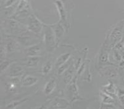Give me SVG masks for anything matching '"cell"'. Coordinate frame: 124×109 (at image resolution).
<instances>
[{
    "label": "cell",
    "mask_w": 124,
    "mask_h": 109,
    "mask_svg": "<svg viewBox=\"0 0 124 109\" xmlns=\"http://www.w3.org/2000/svg\"><path fill=\"white\" fill-rule=\"evenodd\" d=\"M123 38V31L120 28L115 27L106 38L110 48H114L117 43L121 41Z\"/></svg>",
    "instance_id": "obj_7"
},
{
    "label": "cell",
    "mask_w": 124,
    "mask_h": 109,
    "mask_svg": "<svg viewBox=\"0 0 124 109\" xmlns=\"http://www.w3.org/2000/svg\"><path fill=\"white\" fill-rule=\"evenodd\" d=\"M71 57V53L67 52V53L62 54L61 55L57 57L56 59V62H55V66L56 68H58L62 65L64 64L65 63L67 62L70 60V58Z\"/></svg>",
    "instance_id": "obj_20"
},
{
    "label": "cell",
    "mask_w": 124,
    "mask_h": 109,
    "mask_svg": "<svg viewBox=\"0 0 124 109\" xmlns=\"http://www.w3.org/2000/svg\"><path fill=\"white\" fill-rule=\"evenodd\" d=\"M50 26L54 32L57 44H59L60 40L64 36V33L66 32V27H64V25L60 21H59L58 22L53 25H51Z\"/></svg>",
    "instance_id": "obj_10"
},
{
    "label": "cell",
    "mask_w": 124,
    "mask_h": 109,
    "mask_svg": "<svg viewBox=\"0 0 124 109\" xmlns=\"http://www.w3.org/2000/svg\"><path fill=\"white\" fill-rule=\"evenodd\" d=\"M119 67H124V59L123 58L120 62H119Z\"/></svg>",
    "instance_id": "obj_31"
},
{
    "label": "cell",
    "mask_w": 124,
    "mask_h": 109,
    "mask_svg": "<svg viewBox=\"0 0 124 109\" xmlns=\"http://www.w3.org/2000/svg\"><path fill=\"white\" fill-rule=\"evenodd\" d=\"M77 76H74L72 81L67 84V88H66V96L67 99L71 102L80 99V96L77 85Z\"/></svg>",
    "instance_id": "obj_5"
},
{
    "label": "cell",
    "mask_w": 124,
    "mask_h": 109,
    "mask_svg": "<svg viewBox=\"0 0 124 109\" xmlns=\"http://www.w3.org/2000/svg\"><path fill=\"white\" fill-rule=\"evenodd\" d=\"M43 51V46L40 43L30 46L25 48L23 50L25 55L27 57L30 56H40Z\"/></svg>",
    "instance_id": "obj_9"
},
{
    "label": "cell",
    "mask_w": 124,
    "mask_h": 109,
    "mask_svg": "<svg viewBox=\"0 0 124 109\" xmlns=\"http://www.w3.org/2000/svg\"><path fill=\"white\" fill-rule=\"evenodd\" d=\"M117 95L119 97L121 104L124 105V90H123L122 89H119L118 91H117Z\"/></svg>",
    "instance_id": "obj_28"
},
{
    "label": "cell",
    "mask_w": 124,
    "mask_h": 109,
    "mask_svg": "<svg viewBox=\"0 0 124 109\" xmlns=\"http://www.w3.org/2000/svg\"><path fill=\"white\" fill-rule=\"evenodd\" d=\"M27 98H25L22 100H20V101H14V102L9 103L8 105H6V108H7V109H15V108H17L18 106H19V105H21V104H23V103H25V102H27Z\"/></svg>",
    "instance_id": "obj_23"
},
{
    "label": "cell",
    "mask_w": 124,
    "mask_h": 109,
    "mask_svg": "<svg viewBox=\"0 0 124 109\" xmlns=\"http://www.w3.org/2000/svg\"><path fill=\"white\" fill-rule=\"evenodd\" d=\"M2 23V27L8 35L19 36L27 31V26L16 19H7Z\"/></svg>",
    "instance_id": "obj_1"
},
{
    "label": "cell",
    "mask_w": 124,
    "mask_h": 109,
    "mask_svg": "<svg viewBox=\"0 0 124 109\" xmlns=\"http://www.w3.org/2000/svg\"><path fill=\"white\" fill-rule=\"evenodd\" d=\"M36 35H37L34 34L29 30H27L22 34L17 36L16 40H17V41L21 45L23 46L25 48H27V47H29L30 46L33 45V44L40 43Z\"/></svg>",
    "instance_id": "obj_4"
},
{
    "label": "cell",
    "mask_w": 124,
    "mask_h": 109,
    "mask_svg": "<svg viewBox=\"0 0 124 109\" xmlns=\"http://www.w3.org/2000/svg\"><path fill=\"white\" fill-rule=\"evenodd\" d=\"M11 80L6 85V88L10 93H14L16 91L18 86L21 85V79L19 77H12Z\"/></svg>",
    "instance_id": "obj_17"
},
{
    "label": "cell",
    "mask_w": 124,
    "mask_h": 109,
    "mask_svg": "<svg viewBox=\"0 0 124 109\" xmlns=\"http://www.w3.org/2000/svg\"><path fill=\"white\" fill-rule=\"evenodd\" d=\"M100 96L101 98V102L105 103V104H114L115 102L114 99L110 96L109 95L107 94L102 91H101L100 93Z\"/></svg>",
    "instance_id": "obj_21"
},
{
    "label": "cell",
    "mask_w": 124,
    "mask_h": 109,
    "mask_svg": "<svg viewBox=\"0 0 124 109\" xmlns=\"http://www.w3.org/2000/svg\"></svg>",
    "instance_id": "obj_32"
},
{
    "label": "cell",
    "mask_w": 124,
    "mask_h": 109,
    "mask_svg": "<svg viewBox=\"0 0 124 109\" xmlns=\"http://www.w3.org/2000/svg\"><path fill=\"white\" fill-rule=\"evenodd\" d=\"M51 107L56 109H65L69 107V102L66 99L62 98L54 99L50 103Z\"/></svg>",
    "instance_id": "obj_14"
},
{
    "label": "cell",
    "mask_w": 124,
    "mask_h": 109,
    "mask_svg": "<svg viewBox=\"0 0 124 109\" xmlns=\"http://www.w3.org/2000/svg\"><path fill=\"white\" fill-rule=\"evenodd\" d=\"M110 46L109 45L108 40L106 39L102 46L100 49V55H99V65H112L110 62L109 59V49Z\"/></svg>",
    "instance_id": "obj_6"
},
{
    "label": "cell",
    "mask_w": 124,
    "mask_h": 109,
    "mask_svg": "<svg viewBox=\"0 0 124 109\" xmlns=\"http://www.w3.org/2000/svg\"><path fill=\"white\" fill-rule=\"evenodd\" d=\"M101 91L113 97L114 99H115V97L117 95L116 86L114 85V83L112 81H109L108 84L102 86Z\"/></svg>",
    "instance_id": "obj_16"
},
{
    "label": "cell",
    "mask_w": 124,
    "mask_h": 109,
    "mask_svg": "<svg viewBox=\"0 0 124 109\" xmlns=\"http://www.w3.org/2000/svg\"><path fill=\"white\" fill-rule=\"evenodd\" d=\"M38 81V78L33 75H27L21 79V86L22 87H30L36 85Z\"/></svg>",
    "instance_id": "obj_12"
},
{
    "label": "cell",
    "mask_w": 124,
    "mask_h": 109,
    "mask_svg": "<svg viewBox=\"0 0 124 109\" xmlns=\"http://www.w3.org/2000/svg\"><path fill=\"white\" fill-rule=\"evenodd\" d=\"M6 54H7V51L6 50L5 46L4 45L2 44L1 45V61L5 59Z\"/></svg>",
    "instance_id": "obj_29"
},
{
    "label": "cell",
    "mask_w": 124,
    "mask_h": 109,
    "mask_svg": "<svg viewBox=\"0 0 124 109\" xmlns=\"http://www.w3.org/2000/svg\"><path fill=\"white\" fill-rule=\"evenodd\" d=\"M14 62L12 60L11 61L9 60H5V59L1 61V73H3L6 70L8 69Z\"/></svg>",
    "instance_id": "obj_24"
},
{
    "label": "cell",
    "mask_w": 124,
    "mask_h": 109,
    "mask_svg": "<svg viewBox=\"0 0 124 109\" xmlns=\"http://www.w3.org/2000/svg\"><path fill=\"white\" fill-rule=\"evenodd\" d=\"M113 56L114 60H116L117 62H120L123 59V56L122 54L119 52V51H117L116 49H114Z\"/></svg>",
    "instance_id": "obj_26"
},
{
    "label": "cell",
    "mask_w": 124,
    "mask_h": 109,
    "mask_svg": "<svg viewBox=\"0 0 124 109\" xmlns=\"http://www.w3.org/2000/svg\"><path fill=\"white\" fill-rule=\"evenodd\" d=\"M19 45H21L17 40L14 39H8V41L4 46L7 54L13 53L19 49Z\"/></svg>",
    "instance_id": "obj_15"
},
{
    "label": "cell",
    "mask_w": 124,
    "mask_h": 109,
    "mask_svg": "<svg viewBox=\"0 0 124 109\" xmlns=\"http://www.w3.org/2000/svg\"><path fill=\"white\" fill-rule=\"evenodd\" d=\"M72 63V62L70 61V60H69L67 62L65 63L64 64L62 65L61 66L58 67V68H57V74H58L59 75H61L62 73H64L68 69L69 67L70 66Z\"/></svg>",
    "instance_id": "obj_25"
},
{
    "label": "cell",
    "mask_w": 124,
    "mask_h": 109,
    "mask_svg": "<svg viewBox=\"0 0 124 109\" xmlns=\"http://www.w3.org/2000/svg\"><path fill=\"white\" fill-rule=\"evenodd\" d=\"M17 2V0H6L3 4V7H8L14 5Z\"/></svg>",
    "instance_id": "obj_27"
},
{
    "label": "cell",
    "mask_w": 124,
    "mask_h": 109,
    "mask_svg": "<svg viewBox=\"0 0 124 109\" xmlns=\"http://www.w3.org/2000/svg\"><path fill=\"white\" fill-rule=\"evenodd\" d=\"M56 87V82L54 78H52L46 83L43 92L45 95H49L54 91Z\"/></svg>",
    "instance_id": "obj_18"
},
{
    "label": "cell",
    "mask_w": 124,
    "mask_h": 109,
    "mask_svg": "<svg viewBox=\"0 0 124 109\" xmlns=\"http://www.w3.org/2000/svg\"><path fill=\"white\" fill-rule=\"evenodd\" d=\"M52 68H53V63L51 60H48L43 66L41 73L43 75H48L51 71Z\"/></svg>",
    "instance_id": "obj_22"
},
{
    "label": "cell",
    "mask_w": 124,
    "mask_h": 109,
    "mask_svg": "<svg viewBox=\"0 0 124 109\" xmlns=\"http://www.w3.org/2000/svg\"><path fill=\"white\" fill-rule=\"evenodd\" d=\"M41 57L40 56H30L27 57V59L25 62V65L26 67L33 68L36 67L40 64Z\"/></svg>",
    "instance_id": "obj_19"
},
{
    "label": "cell",
    "mask_w": 124,
    "mask_h": 109,
    "mask_svg": "<svg viewBox=\"0 0 124 109\" xmlns=\"http://www.w3.org/2000/svg\"><path fill=\"white\" fill-rule=\"evenodd\" d=\"M8 72V76L10 78L12 77H20L23 74L25 68L21 65L13 64L10 66Z\"/></svg>",
    "instance_id": "obj_11"
},
{
    "label": "cell",
    "mask_w": 124,
    "mask_h": 109,
    "mask_svg": "<svg viewBox=\"0 0 124 109\" xmlns=\"http://www.w3.org/2000/svg\"><path fill=\"white\" fill-rule=\"evenodd\" d=\"M43 43L45 49L49 52H53L58 44L54 32L49 25H44Z\"/></svg>",
    "instance_id": "obj_2"
},
{
    "label": "cell",
    "mask_w": 124,
    "mask_h": 109,
    "mask_svg": "<svg viewBox=\"0 0 124 109\" xmlns=\"http://www.w3.org/2000/svg\"><path fill=\"white\" fill-rule=\"evenodd\" d=\"M54 4L57 7V12L60 17V22L64 25V27L67 28L68 27V22H67V15L66 12V7L64 6V3L62 0H54Z\"/></svg>",
    "instance_id": "obj_8"
},
{
    "label": "cell",
    "mask_w": 124,
    "mask_h": 109,
    "mask_svg": "<svg viewBox=\"0 0 124 109\" xmlns=\"http://www.w3.org/2000/svg\"><path fill=\"white\" fill-rule=\"evenodd\" d=\"M100 73L104 77L108 78H113L116 77L118 75V72L116 68H113L112 67L108 66L101 68Z\"/></svg>",
    "instance_id": "obj_13"
},
{
    "label": "cell",
    "mask_w": 124,
    "mask_h": 109,
    "mask_svg": "<svg viewBox=\"0 0 124 109\" xmlns=\"http://www.w3.org/2000/svg\"><path fill=\"white\" fill-rule=\"evenodd\" d=\"M101 109H116V106L112 104H105L101 102Z\"/></svg>",
    "instance_id": "obj_30"
},
{
    "label": "cell",
    "mask_w": 124,
    "mask_h": 109,
    "mask_svg": "<svg viewBox=\"0 0 124 109\" xmlns=\"http://www.w3.org/2000/svg\"><path fill=\"white\" fill-rule=\"evenodd\" d=\"M25 25L27 26L28 30L38 35L41 33L42 31H43L45 24L42 23L35 15L31 14L27 18Z\"/></svg>",
    "instance_id": "obj_3"
}]
</instances>
